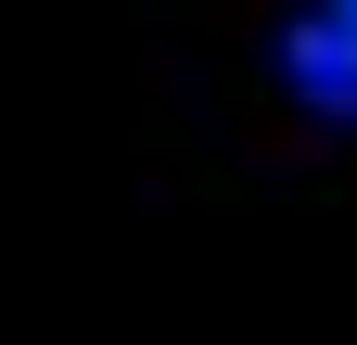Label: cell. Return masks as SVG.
I'll return each instance as SVG.
<instances>
[{
  "label": "cell",
  "mask_w": 357,
  "mask_h": 345,
  "mask_svg": "<svg viewBox=\"0 0 357 345\" xmlns=\"http://www.w3.org/2000/svg\"><path fill=\"white\" fill-rule=\"evenodd\" d=\"M268 77L306 103V115H332V128H357V38L332 26V13H294L281 38H268Z\"/></svg>",
  "instance_id": "cell-1"
}]
</instances>
